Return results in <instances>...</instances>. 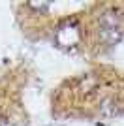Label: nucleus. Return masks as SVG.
Wrapping results in <instances>:
<instances>
[{
	"instance_id": "1",
	"label": "nucleus",
	"mask_w": 124,
	"mask_h": 126,
	"mask_svg": "<svg viewBox=\"0 0 124 126\" xmlns=\"http://www.w3.org/2000/svg\"><path fill=\"white\" fill-rule=\"evenodd\" d=\"M122 36V30H120V17L115 13V11H105L102 17H100V38H102L105 43L113 45L117 43Z\"/></svg>"
},
{
	"instance_id": "2",
	"label": "nucleus",
	"mask_w": 124,
	"mask_h": 126,
	"mask_svg": "<svg viewBox=\"0 0 124 126\" xmlns=\"http://www.w3.org/2000/svg\"><path fill=\"white\" fill-rule=\"evenodd\" d=\"M55 40L62 49H72L81 42V30H79L77 21H64L57 28Z\"/></svg>"
},
{
	"instance_id": "3",
	"label": "nucleus",
	"mask_w": 124,
	"mask_h": 126,
	"mask_svg": "<svg viewBox=\"0 0 124 126\" xmlns=\"http://www.w3.org/2000/svg\"><path fill=\"white\" fill-rule=\"evenodd\" d=\"M28 8H32V10H38V11H45L47 8H49V4H28Z\"/></svg>"
}]
</instances>
